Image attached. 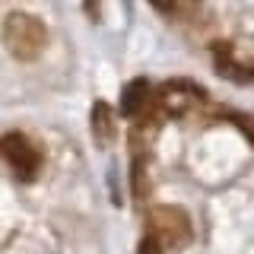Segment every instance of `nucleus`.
I'll return each instance as SVG.
<instances>
[{
  "mask_svg": "<svg viewBox=\"0 0 254 254\" xmlns=\"http://www.w3.org/2000/svg\"><path fill=\"white\" fill-rule=\"evenodd\" d=\"M3 45L16 61H35L48 48V29L32 13H10L3 19Z\"/></svg>",
  "mask_w": 254,
  "mask_h": 254,
  "instance_id": "f257e3e1",
  "label": "nucleus"
},
{
  "mask_svg": "<svg viewBox=\"0 0 254 254\" xmlns=\"http://www.w3.org/2000/svg\"><path fill=\"white\" fill-rule=\"evenodd\" d=\"M0 159L13 172V178H19V181H35L38 172H42V149H38V143L29 140L19 130H10L0 137Z\"/></svg>",
  "mask_w": 254,
  "mask_h": 254,
  "instance_id": "f03ea898",
  "label": "nucleus"
},
{
  "mask_svg": "<svg viewBox=\"0 0 254 254\" xmlns=\"http://www.w3.org/2000/svg\"><path fill=\"white\" fill-rule=\"evenodd\" d=\"M146 226H149V235H153L162 248H185L190 242V235H194L188 210H181V206H175V203L153 206Z\"/></svg>",
  "mask_w": 254,
  "mask_h": 254,
  "instance_id": "7ed1b4c3",
  "label": "nucleus"
},
{
  "mask_svg": "<svg viewBox=\"0 0 254 254\" xmlns=\"http://www.w3.org/2000/svg\"><path fill=\"white\" fill-rule=\"evenodd\" d=\"M156 102H159V108H162L165 115L181 118V115H190V111L203 108L206 105V92L197 83H190V79H165V83L156 89Z\"/></svg>",
  "mask_w": 254,
  "mask_h": 254,
  "instance_id": "20e7f679",
  "label": "nucleus"
},
{
  "mask_svg": "<svg viewBox=\"0 0 254 254\" xmlns=\"http://www.w3.org/2000/svg\"><path fill=\"white\" fill-rule=\"evenodd\" d=\"M210 54H213V64H216V73H219L222 79L238 83V86L254 83V64H251L248 58H242V54H238V48H235L232 42H213Z\"/></svg>",
  "mask_w": 254,
  "mask_h": 254,
  "instance_id": "39448f33",
  "label": "nucleus"
},
{
  "mask_svg": "<svg viewBox=\"0 0 254 254\" xmlns=\"http://www.w3.org/2000/svg\"><path fill=\"white\" fill-rule=\"evenodd\" d=\"M159 102H156V92L149 86V79H133V83L124 86L121 92V115L130 118V121H146V118H159Z\"/></svg>",
  "mask_w": 254,
  "mask_h": 254,
  "instance_id": "423d86ee",
  "label": "nucleus"
},
{
  "mask_svg": "<svg viewBox=\"0 0 254 254\" xmlns=\"http://www.w3.org/2000/svg\"><path fill=\"white\" fill-rule=\"evenodd\" d=\"M92 137L99 146L111 143V137H115V111H111L108 102H95L92 105Z\"/></svg>",
  "mask_w": 254,
  "mask_h": 254,
  "instance_id": "0eeeda50",
  "label": "nucleus"
},
{
  "mask_svg": "<svg viewBox=\"0 0 254 254\" xmlns=\"http://www.w3.org/2000/svg\"><path fill=\"white\" fill-rule=\"evenodd\" d=\"M130 188L137 200L149 197V156H130Z\"/></svg>",
  "mask_w": 254,
  "mask_h": 254,
  "instance_id": "6e6552de",
  "label": "nucleus"
},
{
  "mask_svg": "<svg viewBox=\"0 0 254 254\" xmlns=\"http://www.w3.org/2000/svg\"><path fill=\"white\" fill-rule=\"evenodd\" d=\"M149 3H153L156 10H162V13H169V10H175V0H149Z\"/></svg>",
  "mask_w": 254,
  "mask_h": 254,
  "instance_id": "1a4fd4ad",
  "label": "nucleus"
}]
</instances>
